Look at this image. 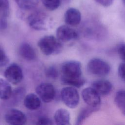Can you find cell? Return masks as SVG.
Masks as SVG:
<instances>
[{
    "instance_id": "1",
    "label": "cell",
    "mask_w": 125,
    "mask_h": 125,
    "mask_svg": "<svg viewBox=\"0 0 125 125\" xmlns=\"http://www.w3.org/2000/svg\"><path fill=\"white\" fill-rule=\"evenodd\" d=\"M61 81L64 84L80 88L85 83L82 76V65L80 62L69 61L64 62L61 67Z\"/></svg>"
},
{
    "instance_id": "2",
    "label": "cell",
    "mask_w": 125,
    "mask_h": 125,
    "mask_svg": "<svg viewBox=\"0 0 125 125\" xmlns=\"http://www.w3.org/2000/svg\"><path fill=\"white\" fill-rule=\"evenodd\" d=\"M38 45L42 52L46 56L59 54L63 47L62 42L52 35L42 37L39 41Z\"/></svg>"
},
{
    "instance_id": "3",
    "label": "cell",
    "mask_w": 125,
    "mask_h": 125,
    "mask_svg": "<svg viewBox=\"0 0 125 125\" xmlns=\"http://www.w3.org/2000/svg\"><path fill=\"white\" fill-rule=\"evenodd\" d=\"M29 25L36 30H46L52 25V20L42 12H35L27 17Z\"/></svg>"
},
{
    "instance_id": "4",
    "label": "cell",
    "mask_w": 125,
    "mask_h": 125,
    "mask_svg": "<svg viewBox=\"0 0 125 125\" xmlns=\"http://www.w3.org/2000/svg\"><path fill=\"white\" fill-rule=\"evenodd\" d=\"M88 72L95 76L103 77L109 74L110 71L109 64L105 61L99 58H93L87 65Z\"/></svg>"
},
{
    "instance_id": "5",
    "label": "cell",
    "mask_w": 125,
    "mask_h": 125,
    "mask_svg": "<svg viewBox=\"0 0 125 125\" xmlns=\"http://www.w3.org/2000/svg\"><path fill=\"white\" fill-rule=\"evenodd\" d=\"M61 97L63 103L69 108H74L79 104L80 96L75 87L68 86L63 87L61 92Z\"/></svg>"
},
{
    "instance_id": "6",
    "label": "cell",
    "mask_w": 125,
    "mask_h": 125,
    "mask_svg": "<svg viewBox=\"0 0 125 125\" xmlns=\"http://www.w3.org/2000/svg\"><path fill=\"white\" fill-rule=\"evenodd\" d=\"M36 92L41 100L46 103L52 101L56 95L54 87L49 83H42L38 85Z\"/></svg>"
},
{
    "instance_id": "7",
    "label": "cell",
    "mask_w": 125,
    "mask_h": 125,
    "mask_svg": "<svg viewBox=\"0 0 125 125\" xmlns=\"http://www.w3.org/2000/svg\"><path fill=\"white\" fill-rule=\"evenodd\" d=\"M4 77L9 83L13 84L20 83L23 77L22 69L17 63H12L7 67L4 73Z\"/></svg>"
},
{
    "instance_id": "8",
    "label": "cell",
    "mask_w": 125,
    "mask_h": 125,
    "mask_svg": "<svg viewBox=\"0 0 125 125\" xmlns=\"http://www.w3.org/2000/svg\"><path fill=\"white\" fill-rule=\"evenodd\" d=\"M82 96L88 106L99 109L101 103V96L93 88L88 87L83 89L82 92Z\"/></svg>"
},
{
    "instance_id": "9",
    "label": "cell",
    "mask_w": 125,
    "mask_h": 125,
    "mask_svg": "<svg viewBox=\"0 0 125 125\" xmlns=\"http://www.w3.org/2000/svg\"><path fill=\"white\" fill-rule=\"evenodd\" d=\"M56 37L62 43L77 39L78 34L74 29L68 25H62L56 30Z\"/></svg>"
},
{
    "instance_id": "10",
    "label": "cell",
    "mask_w": 125,
    "mask_h": 125,
    "mask_svg": "<svg viewBox=\"0 0 125 125\" xmlns=\"http://www.w3.org/2000/svg\"><path fill=\"white\" fill-rule=\"evenodd\" d=\"M5 122L12 125H23L27 121L25 115L17 109H10L8 110L4 116Z\"/></svg>"
},
{
    "instance_id": "11",
    "label": "cell",
    "mask_w": 125,
    "mask_h": 125,
    "mask_svg": "<svg viewBox=\"0 0 125 125\" xmlns=\"http://www.w3.org/2000/svg\"><path fill=\"white\" fill-rule=\"evenodd\" d=\"M65 22L70 26H76L78 25L81 21V12L76 8H69L64 14Z\"/></svg>"
},
{
    "instance_id": "12",
    "label": "cell",
    "mask_w": 125,
    "mask_h": 125,
    "mask_svg": "<svg viewBox=\"0 0 125 125\" xmlns=\"http://www.w3.org/2000/svg\"><path fill=\"white\" fill-rule=\"evenodd\" d=\"M92 87L100 96H106L111 93L112 89V84L107 80H100L93 82L92 83Z\"/></svg>"
},
{
    "instance_id": "13",
    "label": "cell",
    "mask_w": 125,
    "mask_h": 125,
    "mask_svg": "<svg viewBox=\"0 0 125 125\" xmlns=\"http://www.w3.org/2000/svg\"><path fill=\"white\" fill-rule=\"evenodd\" d=\"M23 104L25 107L29 110H35L41 106V99L37 95L30 93L24 97Z\"/></svg>"
},
{
    "instance_id": "14",
    "label": "cell",
    "mask_w": 125,
    "mask_h": 125,
    "mask_svg": "<svg viewBox=\"0 0 125 125\" xmlns=\"http://www.w3.org/2000/svg\"><path fill=\"white\" fill-rule=\"evenodd\" d=\"M21 56L27 61H33L36 59V53L34 48L28 43H22L19 49Z\"/></svg>"
},
{
    "instance_id": "15",
    "label": "cell",
    "mask_w": 125,
    "mask_h": 125,
    "mask_svg": "<svg viewBox=\"0 0 125 125\" xmlns=\"http://www.w3.org/2000/svg\"><path fill=\"white\" fill-rule=\"evenodd\" d=\"M54 120L58 125H69L70 124L69 112L64 108L58 109L55 113Z\"/></svg>"
},
{
    "instance_id": "16",
    "label": "cell",
    "mask_w": 125,
    "mask_h": 125,
    "mask_svg": "<svg viewBox=\"0 0 125 125\" xmlns=\"http://www.w3.org/2000/svg\"><path fill=\"white\" fill-rule=\"evenodd\" d=\"M13 90L9 82L0 78V99L7 100L11 96Z\"/></svg>"
},
{
    "instance_id": "17",
    "label": "cell",
    "mask_w": 125,
    "mask_h": 125,
    "mask_svg": "<svg viewBox=\"0 0 125 125\" xmlns=\"http://www.w3.org/2000/svg\"><path fill=\"white\" fill-rule=\"evenodd\" d=\"M98 110L99 108L92 107L90 106L83 108L80 111L78 116L76 124L77 125H81L86 119L89 117L92 114V113L96 112Z\"/></svg>"
},
{
    "instance_id": "18",
    "label": "cell",
    "mask_w": 125,
    "mask_h": 125,
    "mask_svg": "<svg viewBox=\"0 0 125 125\" xmlns=\"http://www.w3.org/2000/svg\"><path fill=\"white\" fill-rule=\"evenodd\" d=\"M114 102L122 113L125 115V90H120L117 92Z\"/></svg>"
},
{
    "instance_id": "19",
    "label": "cell",
    "mask_w": 125,
    "mask_h": 125,
    "mask_svg": "<svg viewBox=\"0 0 125 125\" xmlns=\"http://www.w3.org/2000/svg\"><path fill=\"white\" fill-rule=\"evenodd\" d=\"M22 10H29L35 8L39 3V0H14Z\"/></svg>"
},
{
    "instance_id": "20",
    "label": "cell",
    "mask_w": 125,
    "mask_h": 125,
    "mask_svg": "<svg viewBox=\"0 0 125 125\" xmlns=\"http://www.w3.org/2000/svg\"><path fill=\"white\" fill-rule=\"evenodd\" d=\"M25 92L26 91L23 87H21L17 88L13 91L10 98H12L13 102H19L22 100V98H24V96Z\"/></svg>"
},
{
    "instance_id": "21",
    "label": "cell",
    "mask_w": 125,
    "mask_h": 125,
    "mask_svg": "<svg viewBox=\"0 0 125 125\" xmlns=\"http://www.w3.org/2000/svg\"><path fill=\"white\" fill-rule=\"evenodd\" d=\"M44 7L50 11L57 9L60 5V0H40Z\"/></svg>"
},
{
    "instance_id": "22",
    "label": "cell",
    "mask_w": 125,
    "mask_h": 125,
    "mask_svg": "<svg viewBox=\"0 0 125 125\" xmlns=\"http://www.w3.org/2000/svg\"><path fill=\"white\" fill-rule=\"evenodd\" d=\"M9 13L8 0H0V16L6 17Z\"/></svg>"
},
{
    "instance_id": "23",
    "label": "cell",
    "mask_w": 125,
    "mask_h": 125,
    "mask_svg": "<svg viewBox=\"0 0 125 125\" xmlns=\"http://www.w3.org/2000/svg\"><path fill=\"white\" fill-rule=\"evenodd\" d=\"M45 75L48 78L52 79H56L59 76V72L56 67L49 66L45 71Z\"/></svg>"
},
{
    "instance_id": "24",
    "label": "cell",
    "mask_w": 125,
    "mask_h": 125,
    "mask_svg": "<svg viewBox=\"0 0 125 125\" xmlns=\"http://www.w3.org/2000/svg\"><path fill=\"white\" fill-rule=\"evenodd\" d=\"M9 58L4 51L0 47V66L2 67L6 65L9 62Z\"/></svg>"
},
{
    "instance_id": "25",
    "label": "cell",
    "mask_w": 125,
    "mask_h": 125,
    "mask_svg": "<svg viewBox=\"0 0 125 125\" xmlns=\"http://www.w3.org/2000/svg\"><path fill=\"white\" fill-rule=\"evenodd\" d=\"M118 73L119 77L125 82V62L121 63L118 67Z\"/></svg>"
},
{
    "instance_id": "26",
    "label": "cell",
    "mask_w": 125,
    "mask_h": 125,
    "mask_svg": "<svg viewBox=\"0 0 125 125\" xmlns=\"http://www.w3.org/2000/svg\"><path fill=\"white\" fill-rule=\"evenodd\" d=\"M118 53L120 59L125 62V43H121L118 46Z\"/></svg>"
},
{
    "instance_id": "27",
    "label": "cell",
    "mask_w": 125,
    "mask_h": 125,
    "mask_svg": "<svg viewBox=\"0 0 125 125\" xmlns=\"http://www.w3.org/2000/svg\"><path fill=\"white\" fill-rule=\"evenodd\" d=\"M37 124L40 125H51L53 124V122L50 118L42 117L38 119Z\"/></svg>"
},
{
    "instance_id": "28",
    "label": "cell",
    "mask_w": 125,
    "mask_h": 125,
    "mask_svg": "<svg viewBox=\"0 0 125 125\" xmlns=\"http://www.w3.org/2000/svg\"><path fill=\"white\" fill-rule=\"evenodd\" d=\"M95 0L101 5L104 7H107L111 5L113 0Z\"/></svg>"
},
{
    "instance_id": "29",
    "label": "cell",
    "mask_w": 125,
    "mask_h": 125,
    "mask_svg": "<svg viewBox=\"0 0 125 125\" xmlns=\"http://www.w3.org/2000/svg\"><path fill=\"white\" fill-rule=\"evenodd\" d=\"M6 17H0V29L3 30L6 28L7 26V22L6 19Z\"/></svg>"
},
{
    "instance_id": "30",
    "label": "cell",
    "mask_w": 125,
    "mask_h": 125,
    "mask_svg": "<svg viewBox=\"0 0 125 125\" xmlns=\"http://www.w3.org/2000/svg\"><path fill=\"white\" fill-rule=\"evenodd\" d=\"M122 1L124 3V4L125 5V0H122Z\"/></svg>"
},
{
    "instance_id": "31",
    "label": "cell",
    "mask_w": 125,
    "mask_h": 125,
    "mask_svg": "<svg viewBox=\"0 0 125 125\" xmlns=\"http://www.w3.org/2000/svg\"></svg>"
}]
</instances>
